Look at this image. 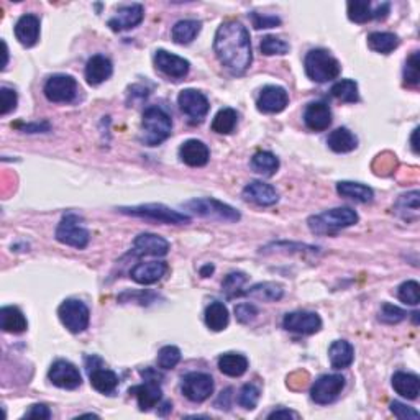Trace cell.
Listing matches in <instances>:
<instances>
[{"instance_id": "obj_1", "label": "cell", "mask_w": 420, "mask_h": 420, "mask_svg": "<svg viewBox=\"0 0 420 420\" xmlns=\"http://www.w3.org/2000/svg\"><path fill=\"white\" fill-rule=\"evenodd\" d=\"M213 51L222 66L235 76L246 73L253 61L248 30L243 23L237 20H228L218 27L213 38Z\"/></svg>"}, {"instance_id": "obj_2", "label": "cell", "mask_w": 420, "mask_h": 420, "mask_svg": "<svg viewBox=\"0 0 420 420\" xmlns=\"http://www.w3.org/2000/svg\"><path fill=\"white\" fill-rule=\"evenodd\" d=\"M306 74L314 82H329L333 81L342 73V66H340L338 59L333 58L332 54L327 50H310L306 54L304 59Z\"/></svg>"}, {"instance_id": "obj_3", "label": "cell", "mask_w": 420, "mask_h": 420, "mask_svg": "<svg viewBox=\"0 0 420 420\" xmlns=\"http://www.w3.org/2000/svg\"><path fill=\"white\" fill-rule=\"evenodd\" d=\"M358 223V213L350 207H337L325 210L309 218V228L317 235L335 233L342 228H348Z\"/></svg>"}, {"instance_id": "obj_4", "label": "cell", "mask_w": 420, "mask_h": 420, "mask_svg": "<svg viewBox=\"0 0 420 420\" xmlns=\"http://www.w3.org/2000/svg\"><path fill=\"white\" fill-rule=\"evenodd\" d=\"M143 130L144 143L148 147H156L170 138L172 130V120L161 107H149L143 114Z\"/></svg>"}, {"instance_id": "obj_5", "label": "cell", "mask_w": 420, "mask_h": 420, "mask_svg": "<svg viewBox=\"0 0 420 420\" xmlns=\"http://www.w3.org/2000/svg\"><path fill=\"white\" fill-rule=\"evenodd\" d=\"M120 212L127 213V216L148 218V220L170 223V225H184L190 222V217L186 213L177 212L163 204H144L137 205V207H120Z\"/></svg>"}, {"instance_id": "obj_6", "label": "cell", "mask_w": 420, "mask_h": 420, "mask_svg": "<svg viewBox=\"0 0 420 420\" xmlns=\"http://www.w3.org/2000/svg\"><path fill=\"white\" fill-rule=\"evenodd\" d=\"M186 209H189L190 212H194L195 216L213 218V220H223V222H238L240 220V212L237 209H233L232 205L223 204L220 200L205 197V199H193L189 202L184 204Z\"/></svg>"}, {"instance_id": "obj_7", "label": "cell", "mask_w": 420, "mask_h": 420, "mask_svg": "<svg viewBox=\"0 0 420 420\" xmlns=\"http://www.w3.org/2000/svg\"><path fill=\"white\" fill-rule=\"evenodd\" d=\"M58 315L61 324L66 327L71 333H81L89 327L91 312L82 301L77 299H66L58 309Z\"/></svg>"}, {"instance_id": "obj_8", "label": "cell", "mask_w": 420, "mask_h": 420, "mask_svg": "<svg viewBox=\"0 0 420 420\" xmlns=\"http://www.w3.org/2000/svg\"><path fill=\"white\" fill-rule=\"evenodd\" d=\"M56 240L63 245L82 250L89 243V232L87 228H84L81 218L74 213H68L56 228Z\"/></svg>"}, {"instance_id": "obj_9", "label": "cell", "mask_w": 420, "mask_h": 420, "mask_svg": "<svg viewBox=\"0 0 420 420\" xmlns=\"http://www.w3.org/2000/svg\"><path fill=\"white\" fill-rule=\"evenodd\" d=\"M77 82L73 76L68 74H54L45 84L46 99L53 104H71L77 97Z\"/></svg>"}, {"instance_id": "obj_10", "label": "cell", "mask_w": 420, "mask_h": 420, "mask_svg": "<svg viewBox=\"0 0 420 420\" xmlns=\"http://www.w3.org/2000/svg\"><path fill=\"white\" fill-rule=\"evenodd\" d=\"M345 377L342 375H325L314 382L310 389V398L315 404H332L345 389Z\"/></svg>"}, {"instance_id": "obj_11", "label": "cell", "mask_w": 420, "mask_h": 420, "mask_svg": "<svg viewBox=\"0 0 420 420\" xmlns=\"http://www.w3.org/2000/svg\"><path fill=\"white\" fill-rule=\"evenodd\" d=\"M177 104L179 109L189 117L193 123H200L209 114V100L202 92L195 91V89H184L181 94L177 96Z\"/></svg>"}, {"instance_id": "obj_12", "label": "cell", "mask_w": 420, "mask_h": 420, "mask_svg": "<svg viewBox=\"0 0 420 420\" xmlns=\"http://www.w3.org/2000/svg\"><path fill=\"white\" fill-rule=\"evenodd\" d=\"M181 389L193 403H204L213 393V380L207 373H189L183 377Z\"/></svg>"}, {"instance_id": "obj_13", "label": "cell", "mask_w": 420, "mask_h": 420, "mask_svg": "<svg viewBox=\"0 0 420 420\" xmlns=\"http://www.w3.org/2000/svg\"><path fill=\"white\" fill-rule=\"evenodd\" d=\"M86 365H87L89 380H91L92 387L102 394L114 393L117 386H119V376H117L114 371L104 368L100 359L96 357H87Z\"/></svg>"}, {"instance_id": "obj_14", "label": "cell", "mask_w": 420, "mask_h": 420, "mask_svg": "<svg viewBox=\"0 0 420 420\" xmlns=\"http://www.w3.org/2000/svg\"><path fill=\"white\" fill-rule=\"evenodd\" d=\"M283 327L287 332L297 335H314L322 329V319L315 312H291L284 317Z\"/></svg>"}, {"instance_id": "obj_15", "label": "cell", "mask_w": 420, "mask_h": 420, "mask_svg": "<svg viewBox=\"0 0 420 420\" xmlns=\"http://www.w3.org/2000/svg\"><path fill=\"white\" fill-rule=\"evenodd\" d=\"M48 377L56 387L69 391L76 389L82 382L81 373H79V370L73 363L66 361V359H58V361H54L50 368Z\"/></svg>"}, {"instance_id": "obj_16", "label": "cell", "mask_w": 420, "mask_h": 420, "mask_svg": "<svg viewBox=\"0 0 420 420\" xmlns=\"http://www.w3.org/2000/svg\"><path fill=\"white\" fill-rule=\"evenodd\" d=\"M287 104H289V96L286 89L281 86L263 87V91L260 92L258 100H256L258 110L263 112V114H279V112L286 109Z\"/></svg>"}, {"instance_id": "obj_17", "label": "cell", "mask_w": 420, "mask_h": 420, "mask_svg": "<svg viewBox=\"0 0 420 420\" xmlns=\"http://www.w3.org/2000/svg\"><path fill=\"white\" fill-rule=\"evenodd\" d=\"M155 66L158 71L170 77L181 79L189 73L190 64L188 59L181 58V56L167 53L166 50H158L155 53Z\"/></svg>"}, {"instance_id": "obj_18", "label": "cell", "mask_w": 420, "mask_h": 420, "mask_svg": "<svg viewBox=\"0 0 420 420\" xmlns=\"http://www.w3.org/2000/svg\"><path fill=\"white\" fill-rule=\"evenodd\" d=\"M143 384L133 386L130 389V394H133L138 400V407L143 412H148L153 407H156V404L160 403L163 398L161 391V381L158 380H143Z\"/></svg>"}, {"instance_id": "obj_19", "label": "cell", "mask_w": 420, "mask_h": 420, "mask_svg": "<svg viewBox=\"0 0 420 420\" xmlns=\"http://www.w3.org/2000/svg\"><path fill=\"white\" fill-rule=\"evenodd\" d=\"M144 8L142 3H132V6H125L119 8L114 17L109 20V27L114 31H125L132 30L143 22Z\"/></svg>"}, {"instance_id": "obj_20", "label": "cell", "mask_w": 420, "mask_h": 420, "mask_svg": "<svg viewBox=\"0 0 420 420\" xmlns=\"http://www.w3.org/2000/svg\"><path fill=\"white\" fill-rule=\"evenodd\" d=\"M167 251L170 243L155 233H142L133 241V253L138 256H165Z\"/></svg>"}, {"instance_id": "obj_21", "label": "cell", "mask_w": 420, "mask_h": 420, "mask_svg": "<svg viewBox=\"0 0 420 420\" xmlns=\"http://www.w3.org/2000/svg\"><path fill=\"white\" fill-rule=\"evenodd\" d=\"M304 123L312 132H324L332 125V110L325 102H312L304 112Z\"/></svg>"}, {"instance_id": "obj_22", "label": "cell", "mask_w": 420, "mask_h": 420, "mask_svg": "<svg viewBox=\"0 0 420 420\" xmlns=\"http://www.w3.org/2000/svg\"><path fill=\"white\" fill-rule=\"evenodd\" d=\"M243 197L261 207H269L278 202L279 194L271 184H266L263 181H251L250 184L245 186Z\"/></svg>"}, {"instance_id": "obj_23", "label": "cell", "mask_w": 420, "mask_h": 420, "mask_svg": "<svg viewBox=\"0 0 420 420\" xmlns=\"http://www.w3.org/2000/svg\"><path fill=\"white\" fill-rule=\"evenodd\" d=\"M167 271V264L165 261H148V263H140L130 271V276L135 283L142 286H149L155 284L165 276Z\"/></svg>"}, {"instance_id": "obj_24", "label": "cell", "mask_w": 420, "mask_h": 420, "mask_svg": "<svg viewBox=\"0 0 420 420\" xmlns=\"http://www.w3.org/2000/svg\"><path fill=\"white\" fill-rule=\"evenodd\" d=\"M179 156L183 163L190 167H202L209 163L210 151L207 144L199 142V140H188L181 144Z\"/></svg>"}, {"instance_id": "obj_25", "label": "cell", "mask_w": 420, "mask_h": 420, "mask_svg": "<svg viewBox=\"0 0 420 420\" xmlns=\"http://www.w3.org/2000/svg\"><path fill=\"white\" fill-rule=\"evenodd\" d=\"M15 36L27 48L35 46L40 40V18L31 13L22 15L15 23Z\"/></svg>"}, {"instance_id": "obj_26", "label": "cell", "mask_w": 420, "mask_h": 420, "mask_svg": "<svg viewBox=\"0 0 420 420\" xmlns=\"http://www.w3.org/2000/svg\"><path fill=\"white\" fill-rule=\"evenodd\" d=\"M114 73V66H112V61L109 58L102 54H96L89 59L86 64V81L91 84V86H99V84L105 82L107 79L112 76Z\"/></svg>"}, {"instance_id": "obj_27", "label": "cell", "mask_w": 420, "mask_h": 420, "mask_svg": "<svg viewBox=\"0 0 420 420\" xmlns=\"http://www.w3.org/2000/svg\"><path fill=\"white\" fill-rule=\"evenodd\" d=\"M0 327H2L3 332L18 335L25 332L28 322L18 307L7 306L2 307V310H0Z\"/></svg>"}, {"instance_id": "obj_28", "label": "cell", "mask_w": 420, "mask_h": 420, "mask_svg": "<svg viewBox=\"0 0 420 420\" xmlns=\"http://www.w3.org/2000/svg\"><path fill=\"white\" fill-rule=\"evenodd\" d=\"M393 387L394 391L403 398L414 400L419 398L420 393V381L419 376L412 375V373H404V371H398L393 376Z\"/></svg>"}, {"instance_id": "obj_29", "label": "cell", "mask_w": 420, "mask_h": 420, "mask_svg": "<svg viewBox=\"0 0 420 420\" xmlns=\"http://www.w3.org/2000/svg\"><path fill=\"white\" fill-rule=\"evenodd\" d=\"M329 358H330V365H332L333 370H343V368H348L354 359V350L352 347V343L345 342V340H337V342H333L329 348Z\"/></svg>"}, {"instance_id": "obj_30", "label": "cell", "mask_w": 420, "mask_h": 420, "mask_svg": "<svg viewBox=\"0 0 420 420\" xmlns=\"http://www.w3.org/2000/svg\"><path fill=\"white\" fill-rule=\"evenodd\" d=\"M218 370L225 376L240 377L248 370V359L240 353H225L218 358Z\"/></svg>"}, {"instance_id": "obj_31", "label": "cell", "mask_w": 420, "mask_h": 420, "mask_svg": "<svg viewBox=\"0 0 420 420\" xmlns=\"http://www.w3.org/2000/svg\"><path fill=\"white\" fill-rule=\"evenodd\" d=\"M228 320H230V315H228V309L223 302H212L207 309H205V324L212 332H222L228 327Z\"/></svg>"}, {"instance_id": "obj_32", "label": "cell", "mask_w": 420, "mask_h": 420, "mask_svg": "<svg viewBox=\"0 0 420 420\" xmlns=\"http://www.w3.org/2000/svg\"><path fill=\"white\" fill-rule=\"evenodd\" d=\"M329 148L335 153H350L358 147V138L348 128H337L329 135L327 140Z\"/></svg>"}, {"instance_id": "obj_33", "label": "cell", "mask_w": 420, "mask_h": 420, "mask_svg": "<svg viewBox=\"0 0 420 420\" xmlns=\"http://www.w3.org/2000/svg\"><path fill=\"white\" fill-rule=\"evenodd\" d=\"M337 193L342 195V197L353 199L357 200V202H363V204L371 202L373 197H375V193H373L371 188L359 183H350V181H342V183H338Z\"/></svg>"}, {"instance_id": "obj_34", "label": "cell", "mask_w": 420, "mask_h": 420, "mask_svg": "<svg viewBox=\"0 0 420 420\" xmlns=\"http://www.w3.org/2000/svg\"><path fill=\"white\" fill-rule=\"evenodd\" d=\"M399 43V36L394 33H387V31H375V33L368 35V46L381 54L393 53Z\"/></svg>"}, {"instance_id": "obj_35", "label": "cell", "mask_w": 420, "mask_h": 420, "mask_svg": "<svg viewBox=\"0 0 420 420\" xmlns=\"http://www.w3.org/2000/svg\"><path fill=\"white\" fill-rule=\"evenodd\" d=\"M202 23L197 20H181L172 27V40L177 45H189L199 35Z\"/></svg>"}, {"instance_id": "obj_36", "label": "cell", "mask_w": 420, "mask_h": 420, "mask_svg": "<svg viewBox=\"0 0 420 420\" xmlns=\"http://www.w3.org/2000/svg\"><path fill=\"white\" fill-rule=\"evenodd\" d=\"M243 294L250 297L260 299V301H266V302H276L284 296V289L281 284L276 283H260L253 286L248 291H245Z\"/></svg>"}, {"instance_id": "obj_37", "label": "cell", "mask_w": 420, "mask_h": 420, "mask_svg": "<svg viewBox=\"0 0 420 420\" xmlns=\"http://www.w3.org/2000/svg\"><path fill=\"white\" fill-rule=\"evenodd\" d=\"M251 167L263 176H273L279 170V160L273 153L258 151L251 158Z\"/></svg>"}, {"instance_id": "obj_38", "label": "cell", "mask_w": 420, "mask_h": 420, "mask_svg": "<svg viewBox=\"0 0 420 420\" xmlns=\"http://www.w3.org/2000/svg\"><path fill=\"white\" fill-rule=\"evenodd\" d=\"M237 122H238L237 112L227 107V109H222L217 112L216 119H213L212 122V130L220 135H230L233 130H235Z\"/></svg>"}, {"instance_id": "obj_39", "label": "cell", "mask_w": 420, "mask_h": 420, "mask_svg": "<svg viewBox=\"0 0 420 420\" xmlns=\"http://www.w3.org/2000/svg\"><path fill=\"white\" fill-rule=\"evenodd\" d=\"M348 18L354 23H366L375 20V8L368 0H353L348 2Z\"/></svg>"}, {"instance_id": "obj_40", "label": "cell", "mask_w": 420, "mask_h": 420, "mask_svg": "<svg viewBox=\"0 0 420 420\" xmlns=\"http://www.w3.org/2000/svg\"><path fill=\"white\" fill-rule=\"evenodd\" d=\"M332 96L335 99L342 100V102H348V104H354V102L359 100V94H358V84L352 81V79H342L337 84L332 86Z\"/></svg>"}, {"instance_id": "obj_41", "label": "cell", "mask_w": 420, "mask_h": 420, "mask_svg": "<svg viewBox=\"0 0 420 420\" xmlns=\"http://www.w3.org/2000/svg\"><path fill=\"white\" fill-rule=\"evenodd\" d=\"M260 387L253 384V382H248L240 389V394H238V404L246 410H253L256 405H258L260 400Z\"/></svg>"}, {"instance_id": "obj_42", "label": "cell", "mask_w": 420, "mask_h": 420, "mask_svg": "<svg viewBox=\"0 0 420 420\" xmlns=\"http://www.w3.org/2000/svg\"><path fill=\"white\" fill-rule=\"evenodd\" d=\"M181 361V350L174 347V345H167L163 347L158 353V366L161 370H172L176 368L177 363Z\"/></svg>"}, {"instance_id": "obj_43", "label": "cell", "mask_w": 420, "mask_h": 420, "mask_svg": "<svg viewBox=\"0 0 420 420\" xmlns=\"http://www.w3.org/2000/svg\"><path fill=\"white\" fill-rule=\"evenodd\" d=\"M404 81L407 86H417L420 82V54L419 51H414L405 61L404 68Z\"/></svg>"}, {"instance_id": "obj_44", "label": "cell", "mask_w": 420, "mask_h": 420, "mask_svg": "<svg viewBox=\"0 0 420 420\" xmlns=\"http://www.w3.org/2000/svg\"><path fill=\"white\" fill-rule=\"evenodd\" d=\"M261 53L266 56H274V54H286L289 53V45L286 41L281 38H276V36H264L260 43Z\"/></svg>"}, {"instance_id": "obj_45", "label": "cell", "mask_w": 420, "mask_h": 420, "mask_svg": "<svg viewBox=\"0 0 420 420\" xmlns=\"http://www.w3.org/2000/svg\"><path fill=\"white\" fill-rule=\"evenodd\" d=\"M246 283V276L243 273H230L225 278V281L222 284L223 292L227 294L228 299H233L237 296H241V286Z\"/></svg>"}, {"instance_id": "obj_46", "label": "cell", "mask_w": 420, "mask_h": 420, "mask_svg": "<svg viewBox=\"0 0 420 420\" xmlns=\"http://www.w3.org/2000/svg\"><path fill=\"white\" fill-rule=\"evenodd\" d=\"M419 289H420V286L417 281H405L400 284L398 289V297L404 302V304L417 306L420 302Z\"/></svg>"}, {"instance_id": "obj_47", "label": "cell", "mask_w": 420, "mask_h": 420, "mask_svg": "<svg viewBox=\"0 0 420 420\" xmlns=\"http://www.w3.org/2000/svg\"><path fill=\"white\" fill-rule=\"evenodd\" d=\"M18 96L13 89L2 87L0 89V115L10 114L12 110L17 109Z\"/></svg>"}, {"instance_id": "obj_48", "label": "cell", "mask_w": 420, "mask_h": 420, "mask_svg": "<svg viewBox=\"0 0 420 420\" xmlns=\"http://www.w3.org/2000/svg\"><path fill=\"white\" fill-rule=\"evenodd\" d=\"M405 312L403 309H399L398 306L393 304H382L381 312H380V320L384 322V324H399L405 319Z\"/></svg>"}, {"instance_id": "obj_49", "label": "cell", "mask_w": 420, "mask_h": 420, "mask_svg": "<svg viewBox=\"0 0 420 420\" xmlns=\"http://www.w3.org/2000/svg\"><path fill=\"white\" fill-rule=\"evenodd\" d=\"M251 22H253V27L256 30H261V28H274L281 25V18L276 15H261V13H250Z\"/></svg>"}, {"instance_id": "obj_50", "label": "cell", "mask_w": 420, "mask_h": 420, "mask_svg": "<svg viewBox=\"0 0 420 420\" xmlns=\"http://www.w3.org/2000/svg\"><path fill=\"white\" fill-rule=\"evenodd\" d=\"M391 412L400 420H419L420 417L419 412L414 407H409V405L398 403V400H394V403L391 404Z\"/></svg>"}, {"instance_id": "obj_51", "label": "cell", "mask_w": 420, "mask_h": 420, "mask_svg": "<svg viewBox=\"0 0 420 420\" xmlns=\"http://www.w3.org/2000/svg\"><path fill=\"white\" fill-rule=\"evenodd\" d=\"M258 314V309L253 304H238L235 307V315L237 320L240 322V324H248Z\"/></svg>"}, {"instance_id": "obj_52", "label": "cell", "mask_w": 420, "mask_h": 420, "mask_svg": "<svg viewBox=\"0 0 420 420\" xmlns=\"http://www.w3.org/2000/svg\"><path fill=\"white\" fill-rule=\"evenodd\" d=\"M23 417H25V419L48 420L51 417V412H50L48 405H45V404H33V405H30V409L27 410Z\"/></svg>"}, {"instance_id": "obj_53", "label": "cell", "mask_w": 420, "mask_h": 420, "mask_svg": "<svg viewBox=\"0 0 420 420\" xmlns=\"http://www.w3.org/2000/svg\"><path fill=\"white\" fill-rule=\"evenodd\" d=\"M299 415L296 412H292V410H287V409H278L274 410V412H271L268 415L269 420L273 419H297Z\"/></svg>"}, {"instance_id": "obj_54", "label": "cell", "mask_w": 420, "mask_h": 420, "mask_svg": "<svg viewBox=\"0 0 420 420\" xmlns=\"http://www.w3.org/2000/svg\"><path fill=\"white\" fill-rule=\"evenodd\" d=\"M23 130L28 133H38V132H48L50 130V123L43 122V123H31V125H25Z\"/></svg>"}, {"instance_id": "obj_55", "label": "cell", "mask_w": 420, "mask_h": 420, "mask_svg": "<svg viewBox=\"0 0 420 420\" xmlns=\"http://www.w3.org/2000/svg\"><path fill=\"white\" fill-rule=\"evenodd\" d=\"M389 3H381L380 7L375 8V18L376 20H382V18L387 17V13H389Z\"/></svg>"}, {"instance_id": "obj_56", "label": "cell", "mask_w": 420, "mask_h": 420, "mask_svg": "<svg viewBox=\"0 0 420 420\" xmlns=\"http://www.w3.org/2000/svg\"><path fill=\"white\" fill-rule=\"evenodd\" d=\"M417 135H419V128H415V130H414V133H412V140H410V142H412V149H414V153H415V155H417V153H419Z\"/></svg>"}, {"instance_id": "obj_57", "label": "cell", "mask_w": 420, "mask_h": 420, "mask_svg": "<svg viewBox=\"0 0 420 420\" xmlns=\"http://www.w3.org/2000/svg\"><path fill=\"white\" fill-rule=\"evenodd\" d=\"M212 273H213V266L212 264L204 266V268L200 269V274H202V278H209Z\"/></svg>"}, {"instance_id": "obj_58", "label": "cell", "mask_w": 420, "mask_h": 420, "mask_svg": "<svg viewBox=\"0 0 420 420\" xmlns=\"http://www.w3.org/2000/svg\"><path fill=\"white\" fill-rule=\"evenodd\" d=\"M2 48H3V64H2V69H6L7 63H8V48H7L6 41H2Z\"/></svg>"}]
</instances>
